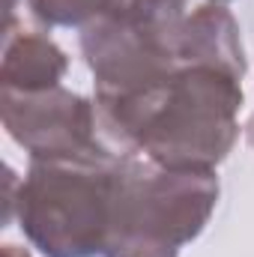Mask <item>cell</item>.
<instances>
[{"instance_id": "cell-1", "label": "cell", "mask_w": 254, "mask_h": 257, "mask_svg": "<svg viewBox=\"0 0 254 257\" xmlns=\"http://www.w3.org/2000/svg\"><path fill=\"white\" fill-rule=\"evenodd\" d=\"M245 51L236 18L221 3L186 15L180 66L159 87L96 105L102 144L171 171H215L239 138Z\"/></svg>"}, {"instance_id": "cell-2", "label": "cell", "mask_w": 254, "mask_h": 257, "mask_svg": "<svg viewBox=\"0 0 254 257\" xmlns=\"http://www.w3.org/2000/svg\"><path fill=\"white\" fill-rule=\"evenodd\" d=\"M215 203V171H171L120 156L102 257H177L203 233Z\"/></svg>"}, {"instance_id": "cell-3", "label": "cell", "mask_w": 254, "mask_h": 257, "mask_svg": "<svg viewBox=\"0 0 254 257\" xmlns=\"http://www.w3.org/2000/svg\"><path fill=\"white\" fill-rule=\"evenodd\" d=\"M111 150L75 159H30L18 183L15 215L45 257H96L105 251L114 171Z\"/></svg>"}, {"instance_id": "cell-4", "label": "cell", "mask_w": 254, "mask_h": 257, "mask_svg": "<svg viewBox=\"0 0 254 257\" xmlns=\"http://www.w3.org/2000/svg\"><path fill=\"white\" fill-rule=\"evenodd\" d=\"M186 0H129L81 30V51L93 72L96 105L135 99L180 66Z\"/></svg>"}, {"instance_id": "cell-5", "label": "cell", "mask_w": 254, "mask_h": 257, "mask_svg": "<svg viewBox=\"0 0 254 257\" xmlns=\"http://www.w3.org/2000/svg\"><path fill=\"white\" fill-rule=\"evenodd\" d=\"M0 117L9 138L30 159H75L108 150L99 135L96 102L66 90H0Z\"/></svg>"}, {"instance_id": "cell-6", "label": "cell", "mask_w": 254, "mask_h": 257, "mask_svg": "<svg viewBox=\"0 0 254 257\" xmlns=\"http://www.w3.org/2000/svg\"><path fill=\"white\" fill-rule=\"evenodd\" d=\"M69 57L66 51L42 33L6 30L3 36V63H0V90L36 93L60 87Z\"/></svg>"}, {"instance_id": "cell-7", "label": "cell", "mask_w": 254, "mask_h": 257, "mask_svg": "<svg viewBox=\"0 0 254 257\" xmlns=\"http://www.w3.org/2000/svg\"><path fill=\"white\" fill-rule=\"evenodd\" d=\"M129 0H27L36 21L45 27H90L99 18L117 12Z\"/></svg>"}, {"instance_id": "cell-8", "label": "cell", "mask_w": 254, "mask_h": 257, "mask_svg": "<svg viewBox=\"0 0 254 257\" xmlns=\"http://www.w3.org/2000/svg\"><path fill=\"white\" fill-rule=\"evenodd\" d=\"M3 257H30V251L18 245H3Z\"/></svg>"}, {"instance_id": "cell-9", "label": "cell", "mask_w": 254, "mask_h": 257, "mask_svg": "<svg viewBox=\"0 0 254 257\" xmlns=\"http://www.w3.org/2000/svg\"><path fill=\"white\" fill-rule=\"evenodd\" d=\"M245 135H248V144H251V150H254V114H251V120H248V128H245Z\"/></svg>"}, {"instance_id": "cell-10", "label": "cell", "mask_w": 254, "mask_h": 257, "mask_svg": "<svg viewBox=\"0 0 254 257\" xmlns=\"http://www.w3.org/2000/svg\"><path fill=\"white\" fill-rule=\"evenodd\" d=\"M212 3H227V0H212Z\"/></svg>"}]
</instances>
